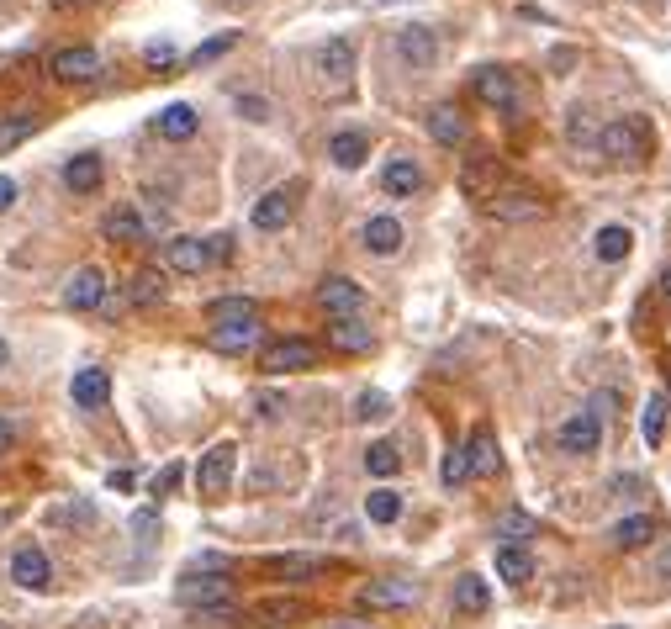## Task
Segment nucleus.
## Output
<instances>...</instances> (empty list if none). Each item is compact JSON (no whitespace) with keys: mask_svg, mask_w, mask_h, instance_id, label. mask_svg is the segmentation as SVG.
Segmentation results:
<instances>
[{"mask_svg":"<svg viewBox=\"0 0 671 629\" xmlns=\"http://www.w3.org/2000/svg\"><path fill=\"white\" fill-rule=\"evenodd\" d=\"M175 592H180V603H185V608H212V603H228V592H233L228 566H222V561H201V571H185Z\"/></svg>","mask_w":671,"mask_h":629,"instance_id":"obj_1","label":"nucleus"},{"mask_svg":"<svg viewBox=\"0 0 671 629\" xmlns=\"http://www.w3.org/2000/svg\"><path fill=\"white\" fill-rule=\"evenodd\" d=\"M233 466H238V444H233V439L212 444V450L201 455V466H196L201 497H222V492H228V487H233Z\"/></svg>","mask_w":671,"mask_h":629,"instance_id":"obj_2","label":"nucleus"},{"mask_svg":"<svg viewBox=\"0 0 671 629\" xmlns=\"http://www.w3.org/2000/svg\"><path fill=\"white\" fill-rule=\"evenodd\" d=\"M598 154H603V159H619V164H635V159H645V127H640L635 117L608 122L603 133H598Z\"/></svg>","mask_w":671,"mask_h":629,"instance_id":"obj_3","label":"nucleus"},{"mask_svg":"<svg viewBox=\"0 0 671 629\" xmlns=\"http://www.w3.org/2000/svg\"><path fill=\"white\" fill-rule=\"evenodd\" d=\"M318 365V349H312L307 339H275L259 349V370L265 376H286V370H312Z\"/></svg>","mask_w":671,"mask_h":629,"instance_id":"obj_4","label":"nucleus"},{"mask_svg":"<svg viewBox=\"0 0 671 629\" xmlns=\"http://www.w3.org/2000/svg\"><path fill=\"white\" fill-rule=\"evenodd\" d=\"M318 307L328 312V318H360L365 286H360V281H349V275H328V281L318 286Z\"/></svg>","mask_w":671,"mask_h":629,"instance_id":"obj_5","label":"nucleus"},{"mask_svg":"<svg viewBox=\"0 0 671 629\" xmlns=\"http://www.w3.org/2000/svg\"><path fill=\"white\" fill-rule=\"evenodd\" d=\"M48 69H53V80H69V85H90V80H96V74H101V53L96 48H59V53H53V59H48Z\"/></svg>","mask_w":671,"mask_h":629,"instance_id":"obj_6","label":"nucleus"},{"mask_svg":"<svg viewBox=\"0 0 671 629\" xmlns=\"http://www.w3.org/2000/svg\"><path fill=\"white\" fill-rule=\"evenodd\" d=\"M471 90H476V101H487V106H497V111H513V106H518V80H513L508 69H497V64L476 69V74H471Z\"/></svg>","mask_w":671,"mask_h":629,"instance_id":"obj_7","label":"nucleus"},{"mask_svg":"<svg viewBox=\"0 0 671 629\" xmlns=\"http://www.w3.org/2000/svg\"><path fill=\"white\" fill-rule=\"evenodd\" d=\"M11 582L27 587V592H43V587L53 582V566H48L43 545H22V550L11 555Z\"/></svg>","mask_w":671,"mask_h":629,"instance_id":"obj_8","label":"nucleus"},{"mask_svg":"<svg viewBox=\"0 0 671 629\" xmlns=\"http://www.w3.org/2000/svg\"><path fill=\"white\" fill-rule=\"evenodd\" d=\"M397 59L407 64V69H428L439 59V37H434V27H402L397 32Z\"/></svg>","mask_w":671,"mask_h":629,"instance_id":"obj_9","label":"nucleus"},{"mask_svg":"<svg viewBox=\"0 0 671 629\" xmlns=\"http://www.w3.org/2000/svg\"><path fill=\"white\" fill-rule=\"evenodd\" d=\"M101 302H106V275H101L96 265L74 270V275H69V286H64V307L90 312V307H101Z\"/></svg>","mask_w":671,"mask_h":629,"instance_id":"obj_10","label":"nucleus"},{"mask_svg":"<svg viewBox=\"0 0 671 629\" xmlns=\"http://www.w3.org/2000/svg\"><path fill=\"white\" fill-rule=\"evenodd\" d=\"M69 397L74 407H85V413H96V407H106L111 397V376L101 365H85V370H74V381H69Z\"/></svg>","mask_w":671,"mask_h":629,"instance_id":"obj_11","label":"nucleus"},{"mask_svg":"<svg viewBox=\"0 0 671 629\" xmlns=\"http://www.w3.org/2000/svg\"><path fill=\"white\" fill-rule=\"evenodd\" d=\"M598 444H603V423L592 418V413H571L561 423V450L566 455H592Z\"/></svg>","mask_w":671,"mask_h":629,"instance_id":"obj_12","label":"nucleus"},{"mask_svg":"<svg viewBox=\"0 0 671 629\" xmlns=\"http://www.w3.org/2000/svg\"><path fill=\"white\" fill-rule=\"evenodd\" d=\"M312 64H318L323 80L344 85V80H349V69H354V43H349V37H328V43L312 53Z\"/></svg>","mask_w":671,"mask_h":629,"instance_id":"obj_13","label":"nucleus"},{"mask_svg":"<svg viewBox=\"0 0 671 629\" xmlns=\"http://www.w3.org/2000/svg\"><path fill=\"white\" fill-rule=\"evenodd\" d=\"M164 259H170V270H180V275H201L212 265V249H207V238H170V244H164Z\"/></svg>","mask_w":671,"mask_h":629,"instance_id":"obj_14","label":"nucleus"},{"mask_svg":"<svg viewBox=\"0 0 671 629\" xmlns=\"http://www.w3.org/2000/svg\"><path fill=\"white\" fill-rule=\"evenodd\" d=\"M465 471L471 476H497L502 471V455H497V439H492V429H476L471 439H465Z\"/></svg>","mask_w":671,"mask_h":629,"instance_id":"obj_15","label":"nucleus"},{"mask_svg":"<svg viewBox=\"0 0 671 629\" xmlns=\"http://www.w3.org/2000/svg\"><path fill=\"white\" fill-rule=\"evenodd\" d=\"M360 603L365 608H407V603H418V587L413 582H370V587H360Z\"/></svg>","mask_w":671,"mask_h":629,"instance_id":"obj_16","label":"nucleus"},{"mask_svg":"<svg viewBox=\"0 0 671 629\" xmlns=\"http://www.w3.org/2000/svg\"><path fill=\"white\" fill-rule=\"evenodd\" d=\"M286 222H291V191H270V196L254 201V228L259 233H281Z\"/></svg>","mask_w":671,"mask_h":629,"instance_id":"obj_17","label":"nucleus"},{"mask_svg":"<svg viewBox=\"0 0 671 629\" xmlns=\"http://www.w3.org/2000/svg\"><path fill=\"white\" fill-rule=\"evenodd\" d=\"M328 159L339 164V170H360L370 159V138L365 133H333L328 138Z\"/></svg>","mask_w":671,"mask_h":629,"instance_id":"obj_18","label":"nucleus"},{"mask_svg":"<svg viewBox=\"0 0 671 629\" xmlns=\"http://www.w3.org/2000/svg\"><path fill=\"white\" fill-rule=\"evenodd\" d=\"M101 228H106L111 244H143V238H148V222L138 217V207H117Z\"/></svg>","mask_w":671,"mask_h":629,"instance_id":"obj_19","label":"nucleus"},{"mask_svg":"<svg viewBox=\"0 0 671 629\" xmlns=\"http://www.w3.org/2000/svg\"><path fill=\"white\" fill-rule=\"evenodd\" d=\"M244 323H259V307L249 296H217L212 302V328H244Z\"/></svg>","mask_w":671,"mask_h":629,"instance_id":"obj_20","label":"nucleus"},{"mask_svg":"<svg viewBox=\"0 0 671 629\" xmlns=\"http://www.w3.org/2000/svg\"><path fill=\"white\" fill-rule=\"evenodd\" d=\"M154 127H159V138L185 143V138H196V111L185 106V101H175V106H164L159 117H154Z\"/></svg>","mask_w":671,"mask_h":629,"instance_id":"obj_21","label":"nucleus"},{"mask_svg":"<svg viewBox=\"0 0 671 629\" xmlns=\"http://www.w3.org/2000/svg\"><path fill=\"white\" fill-rule=\"evenodd\" d=\"M64 185L74 196H90V191H101V159L96 154H80V159H69L64 164Z\"/></svg>","mask_w":671,"mask_h":629,"instance_id":"obj_22","label":"nucleus"},{"mask_svg":"<svg viewBox=\"0 0 671 629\" xmlns=\"http://www.w3.org/2000/svg\"><path fill=\"white\" fill-rule=\"evenodd\" d=\"M455 608L460 614H487L492 608V587L476 577V571H465V577L455 582Z\"/></svg>","mask_w":671,"mask_h":629,"instance_id":"obj_23","label":"nucleus"},{"mask_svg":"<svg viewBox=\"0 0 671 629\" xmlns=\"http://www.w3.org/2000/svg\"><path fill=\"white\" fill-rule=\"evenodd\" d=\"M365 249L370 254H397L402 249V222L397 217H370L365 222Z\"/></svg>","mask_w":671,"mask_h":629,"instance_id":"obj_24","label":"nucleus"},{"mask_svg":"<svg viewBox=\"0 0 671 629\" xmlns=\"http://www.w3.org/2000/svg\"><path fill=\"white\" fill-rule=\"evenodd\" d=\"M328 344H333V349H344V355H360V349H370V328H365L360 318H333Z\"/></svg>","mask_w":671,"mask_h":629,"instance_id":"obj_25","label":"nucleus"},{"mask_svg":"<svg viewBox=\"0 0 671 629\" xmlns=\"http://www.w3.org/2000/svg\"><path fill=\"white\" fill-rule=\"evenodd\" d=\"M497 577L513 582V587H524V582L534 577V555L518 550V545H502V550H497Z\"/></svg>","mask_w":671,"mask_h":629,"instance_id":"obj_26","label":"nucleus"},{"mask_svg":"<svg viewBox=\"0 0 671 629\" xmlns=\"http://www.w3.org/2000/svg\"><path fill=\"white\" fill-rule=\"evenodd\" d=\"M492 217L502 222H534V217H545V201H534V196H492Z\"/></svg>","mask_w":671,"mask_h":629,"instance_id":"obj_27","label":"nucleus"},{"mask_svg":"<svg viewBox=\"0 0 671 629\" xmlns=\"http://www.w3.org/2000/svg\"><path fill=\"white\" fill-rule=\"evenodd\" d=\"M656 518H650V513H635V518H624V524L619 529H613V545H619V550H640V545H650V540H656Z\"/></svg>","mask_w":671,"mask_h":629,"instance_id":"obj_28","label":"nucleus"},{"mask_svg":"<svg viewBox=\"0 0 671 629\" xmlns=\"http://www.w3.org/2000/svg\"><path fill=\"white\" fill-rule=\"evenodd\" d=\"M381 185H386V196H413L418 185H423V170H418L413 159H391L386 175H381Z\"/></svg>","mask_w":671,"mask_h":629,"instance_id":"obj_29","label":"nucleus"},{"mask_svg":"<svg viewBox=\"0 0 671 629\" xmlns=\"http://www.w3.org/2000/svg\"><path fill=\"white\" fill-rule=\"evenodd\" d=\"M629 244H635V238H629V228L608 222V228H598V238H592V254H598L603 265H619V259L629 254Z\"/></svg>","mask_w":671,"mask_h":629,"instance_id":"obj_30","label":"nucleus"},{"mask_svg":"<svg viewBox=\"0 0 671 629\" xmlns=\"http://www.w3.org/2000/svg\"><path fill=\"white\" fill-rule=\"evenodd\" d=\"M428 133H434V143L455 148V143L465 138V122H460V111H455V106H434V111H428Z\"/></svg>","mask_w":671,"mask_h":629,"instance_id":"obj_31","label":"nucleus"},{"mask_svg":"<svg viewBox=\"0 0 671 629\" xmlns=\"http://www.w3.org/2000/svg\"><path fill=\"white\" fill-rule=\"evenodd\" d=\"M270 571L281 582H307V577H318V571H323V561H318V555H275Z\"/></svg>","mask_w":671,"mask_h":629,"instance_id":"obj_32","label":"nucleus"},{"mask_svg":"<svg viewBox=\"0 0 671 629\" xmlns=\"http://www.w3.org/2000/svg\"><path fill=\"white\" fill-rule=\"evenodd\" d=\"M254 339H259V323H244V328H212V333H207V344L222 349V355H244Z\"/></svg>","mask_w":671,"mask_h":629,"instance_id":"obj_33","label":"nucleus"},{"mask_svg":"<svg viewBox=\"0 0 671 629\" xmlns=\"http://www.w3.org/2000/svg\"><path fill=\"white\" fill-rule=\"evenodd\" d=\"M365 518H370V524H397V518H402V492L376 487L365 497Z\"/></svg>","mask_w":671,"mask_h":629,"instance_id":"obj_34","label":"nucleus"},{"mask_svg":"<svg viewBox=\"0 0 671 629\" xmlns=\"http://www.w3.org/2000/svg\"><path fill=\"white\" fill-rule=\"evenodd\" d=\"M32 127H37L32 111H11V117H0V154H11L22 138H32Z\"/></svg>","mask_w":671,"mask_h":629,"instance_id":"obj_35","label":"nucleus"},{"mask_svg":"<svg viewBox=\"0 0 671 629\" xmlns=\"http://www.w3.org/2000/svg\"><path fill=\"white\" fill-rule=\"evenodd\" d=\"M397 466H402V455H397V444H391V439H381V444H370V450H365V471L370 476H397Z\"/></svg>","mask_w":671,"mask_h":629,"instance_id":"obj_36","label":"nucleus"},{"mask_svg":"<svg viewBox=\"0 0 671 629\" xmlns=\"http://www.w3.org/2000/svg\"><path fill=\"white\" fill-rule=\"evenodd\" d=\"M133 302H138V307L164 302V275H159V270H138V275H133Z\"/></svg>","mask_w":671,"mask_h":629,"instance_id":"obj_37","label":"nucleus"},{"mask_svg":"<svg viewBox=\"0 0 671 629\" xmlns=\"http://www.w3.org/2000/svg\"><path fill=\"white\" fill-rule=\"evenodd\" d=\"M661 429H666V402L656 397V402H645V413H640V434H645V444H661Z\"/></svg>","mask_w":671,"mask_h":629,"instance_id":"obj_38","label":"nucleus"},{"mask_svg":"<svg viewBox=\"0 0 671 629\" xmlns=\"http://www.w3.org/2000/svg\"><path fill=\"white\" fill-rule=\"evenodd\" d=\"M354 418H365V423L391 418V397H386V392H365L360 402H354Z\"/></svg>","mask_w":671,"mask_h":629,"instance_id":"obj_39","label":"nucleus"},{"mask_svg":"<svg viewBox=\"0 0 671 629\" xmlns=\"http://www.w3.org/2000/svg\"><path fill=\"white\" fill-rule=\"evenodd\" d=\"M497 534H502V540H513V534L524 540V534H534V518H529V513H518V508H508V513L497 518Z\"/></svg>","mask_w":671,"mask_h":629,"instance_id":"obj_40","label":"nucleus"},{"mask_svg":"<svg viewBox=\"0 0 671 629\" xmlns=\"http://www.w3.org/2000/svg\"><path fill=\"white\" fill-rule=\"evenodd\" d=\"M233 43H238V37H233V32H222V37H212V43H201V48L191 53V64H196V69H201V64H212V59H222V53H228Z\"/></svg>","mask_w":671,"mask_h":629,"instance_id":"obj_41","label":"nucleus"},{"mask_svg":"<svg viewBox=\"0 0 671 629\" xmlns=\"http://www.w3.org/2000/svg\"><path fill=\"white\" fill-rule=\"evenodd\" d=\"M296 614H302V603H291V598L259 603V619H265V624H281V619H296Z\"/></svg>","mask_w":671,"mask_h":629,"instance_id":"obj_42","label":"nucleus"},{"mask_svg":"<svg viewBox=\"0 0 671 629\" xmlns=\"http://www.w3.org/2000/svg\"><path fill=\"white\" fill-rule=\"evenodd\" d=\"M196 619H201V624H212V629H222V624H233V619H238V608H233V603H212V608H196Z\"/></svg>","mask_w":671,"mask_h":629,"instance_id":"obj_43","label":"nucleus"},{"mask_svg":"<svg viewBox=\"0 0 671 629\" xmlns=\"http://www.w3.org/2000/svg\"><path fill=\"white\" fill-rule=\"evenodd\" d=\"M439 476H444V487H460V481L465 476H471V471H465V455L455 450V455H444V466H439Z\"/></svg>","mask_w":671,"mask_h":629,"instance_id":"obj_44","label":"nucleus"},{"mask_svg":"<svg viewBox=\"0 0 671 629\" xmlns=\"http://www.w3.org/2000/svg\"><path fill=\"white\" fill-rule=\"evenodd\" d=\"M143 64H148V69H170V64H175V48H170V43H148V48H143Z\"/></svg>","mask_w":671,"mask_h":629,"instance_id":"obj_45","label":"nucleus"},{"mask_svg":"<svg viewBox=\"0 0 671 629\" xmlns=\"http://www.w3.org/2000/svg\"><path fill=\"white\" fill-rule=\"evenodd\" d=\"M180 487V466H164L159 476H154V497H170Z\"/></svg>","mask_w":671,"mask_h":629,"instance_id":"obj_46","label":"nucleus"},{"mask_svg":"<svg viewBox=\"0 0 671 629\" xmlns=\"http://www.w3.org/2000/svg\"><path fill=\"white\" fill-rule=\"evenodd\" d=\"M613 407H619V397H613V392H598V397H592V407H587V413H592V418L603 423V418L613 413Z\"/></svg>","mask_w":671,"mask_h":629,"instance_id":"obj_47","label":"nucleus"},{"mask_svg":"<svg viewBox=\"0 0 671 629\" xmlns=\"http://www.w3.org/2000/svg\"><path fill=\"white\" fill-rule=\"evenodd\" d=\"M238 111H244L249 122H265V117H270V106H265V101H254V96H244V101H238Z\"/></svg>","mask_w":671,"mask_h":629,"instance_id":"obj_48","label":"nucleus"},{"mask_svg":"<svg viewBox=\"0 0 671 629\" xmlns=\"http://www.w3.org/2000/svg\"><path fill=\"white\" fill-rule=\"evenodd\" d=\"M133 529H138V534H143V540H148V534H154V529H159V518H154V508H143V513L133 518Z\"/></svg>","mask_w":671,"mask_h":629,"instance_id":"obj_49","label":"nucleus"},{"mask_svg":"<svg viewBox=\"0 0 671 629\" xmlns=\"http://www.w3.org/2000/svg\"><path fill=\"white\" fill-rule=\"evenodd\" d=\"M11 201H16V180L0 175V212H11Z\"/></svg>","mask_w":671,"mask_h":629,"instance_id":"obj_50","label":"nucleus"},{"mask_svg":"<svg viewBox=\"0 0 671 629\" xmlns=\"http://www.w3.org/2000/svg\"><path fill=\"white\" fill-rule=\"evenodd\" d=\"M281 397H275V392H265V397H259V418H275V413H281Z\"/></svg>","mask_w":671,"mask_h":629,"instance_id":"obj_51","label":"nucleus"},{"mask_svg":"<svg viewBox=\"0 0 671 629\" xmlns=\"http://www.w3.org/2000/svg\"><path fill=\"white\" fill-rule=\"evenodd\" d=\"M656 577H661V582L671 587V545H666V550L656 555Z\"/></svg>","mask_w":671,"mask_h":629,"instance_id":"obj_52","label":"nucleus"},{"mask_svg":"<svg viewBox=\"0 0 671 629\" xmlns=\"http://www.w3.org/2000/svg\"><path fill=\"white\" fill-rule=\"evenodd\" d=\"M106 481H111V487H117V492H127V487H133V471H111Z\"/></svg>","mask_w":671,"mask_h":629,"instance_id":"obj_53","label":"nucleus"},{"mask_svg":"<svg viewBox=\"0 0 671 629\" xmlns=\"http://www.w3.org/2000/svg\"><path fill=\"white\" fill-rule=\"evenodd\" d=\"M11 439H16V429H11V423H6V418H0V455H6V450H11Z\"/></svg>","mask_w":671,"mask_h":629,"instance_id":"obj_54","label":"nucleus"},{"mask_svg":"<svg viewBox=\"0 0 671 629\" xmlns=\"http://www.w3.org/2000/svg\"><path fill=\"white\" fill-rule=\"evenodd\" d=\"M6 365H11V344H6V339H0V370H6Z\"/></svg>","mask_w":671,"mask_h":629,"instance_id":"obj_55","label":"nucleus"},{"mask_svg":"<svg viewBox=\"0 0 671 629\" xmlns=\"http://www.w3.org/2000/svg\"><path fill=\"white\" fill-rule=\"evenodd\" d=\"M661 291H666V302H671V270L661 275Z\"/></svg>","mask_w":671,"mask_h":629,"instance_id":"obj_56","label":"nucleus"},{"mask_svg":"<svg viewBox=\"0 0 671 629\" xmlns=\"http://www.w3.org/2000/svg\"><path fill=\"white\" fill-rule=\"evenodd\" d=\"M328 629H360V624H328Z\"/></svg>","mask_w":671,"mask_h":629,"instance_id":"obj_57","label":"nucleus"},{"mask_svg":"<svg viewBox=\"0 0 671 629\" xmlns=\"http://www.w3.org/2000/svg\"><path fill=\"white\" fill-rule=\"evenodd\" d=\"M53 6H74V0H53Z\"/></svg>","mask_w":671,"mask_h":629,"instance_id":"obj_58","label":"nucleus"},{"mask_svg":"<svg viewBox=\"0 0 671 629\" xmlns=\"http://www.w3.org/2000/svg\"><path fill=\"white\" fill-rule=\"evenodd\" d=\"M228 6H244V0H228Z\"/></svg>","mask_w":671,"mask_h":629,"instance_id":"obj_59","label":"nucleus"},{"mask_svg":"<svg viewBox=\"0 0 671 629\" xmlns=\"http://www.w3.org/2000/svg\"><path fill=\"white\" fill-rule=\"evenodd\" d=\"M619 629H624V624H619Z\"/></svg>","mask_w":671,"mask_h":629,"instance_id":"obj_60","label":"nucleus"}]
</instances>
